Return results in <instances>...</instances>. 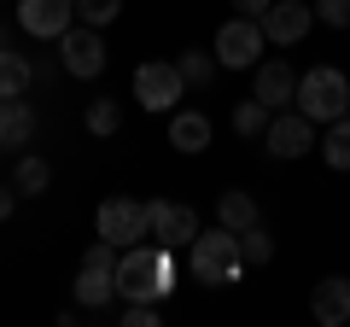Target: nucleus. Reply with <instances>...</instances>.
<instances>
[{"label": "nucleus", "instance_id": "f257e3e1", "mask_svg": "<svg viewBox=\"0 0 350 327\" xmlns=\"http://www.w3.org/2000/svg\"><path fill=\"white\" fill-rule=\"evenodd\" d=\"M175 292V252L170 246H123L117 252V298H152L163 304Z\"/></svg>", "mask_w": 350, "mask_h": 327}, {"label": "nucleus", "instance_id": "f03ea898", "mask_svg": "<svg viewBox=\"0 0 350 327\" xmlns=\"http://www.w3.org/2000/svg\"><path fill=\"white\" fill-rule=\"evenodd\" d=\"M187 269H193L199 287H234L239 280V239H234V228L216 222L211 234L199 228V239L187 246Z\"/></svg>", "mask_w": 350, "mask_h": 327}, {"label": "nucleus", "instance_id": "7ed1b4c3", "mask_svg": "<svg viewBox=\"0 0 350 327\" xmlns=\"http://www.w3.org/2000/svg\"><path fill=\"white\" fill-rule=\"evenodd\" d=\"M292 105H298L310 123H333V117H345V112H350V82H345V70H338V64H315V70H304Z\"/></svg>", "mask_w": 350, "mask_h": 327}, {"label": "nucleus", "instance_id": "20e7f679", "mask_svg": "<svg viewBox=\"0 0 350 327\" xmlns=\"http://www.w3.org/2000/svg\"><path fill=\"white\" fill-rule=\"evenodd\" d=\"M94 228H100V239H111L117 252H123V246H140V239H152V205H140V199H129V193H117V199L100 205Z\"/></svg>", "mask_w": 350, "mask_h": 327}, {"label": "nucleus", "instance_id": "39448f33", "mask_svg": "<svg viewBox=\"0 0 350 327\" xmlns=\"http://www.w3.org/2000/svg\"><path fill=\"white\" fill-rule=\"evenodd\" d=\"M262 47H269V36H262L257 18H228V24L216 29V41H211V53H216L222 70H251V64L262 59Z\"/></svg>", "mask_w": 350, "mask_h": 327}, {"label": "nucleus", "instance_id": "423d86ee", "mask_svg": "<svg viewBox=\"0 0 350 327\" xmlns=\"http://www.w3.org/2000/svg\"><path fill=\"white\" fill-rule=\"evenodd\" d=\"M181 94H187V76H181L175 59H146L135 70V100L146 105V112H175Z\"/></svg>", "mask_w": 350, "mask_h": 327}, {"label": "nucleus", "instance_id": "0eeeda50", "mask_svg": "<svg viewBox=\"0 0 350 327\" xmlns=\"http://www.w3.org/2000/svg\"><path fill=\"white\" fill-rule=\"evenodd\" d=\"M59 64H64V76H76V82H94V76L105 70V41H100V29L94 24H70L59 36Z\"/></svg>", "mask_w": 350, "mask_h": 327}, {"label": "nucleus", "instance_id": "6e6552de", "mask_svg": "<svg viewBox=\"0 0 350 327\" xmlns=\"http://www.w3.org/2000/svg\"><path fill=\"white\" fill-rule=\"evenodd\" d=\"M262 146H269V158L292 164V158H304V152L315 146V123L298 112V105H292V112H275L269 129H262Z\"/></svg>", "mask_w": 350, "mask_h": 327}, {"label": "nucleus", "instance_id": "1a4fd4ad", "mask_svg": "<svg viewBox=\"0 0 350 327\" xmlns=\"http://www.w3.org/2000/svg\"><path fill=\"white\" fill-rule=\"evenodd\" d=\"M18 29L36 41H59L64 29L76 24V0H18Z\"/></svg>", "mask_w": 350, "mask_h": 327}, {"label": "nucleus", "instance_id": "9d476101", "mask_svg": "<svg viewBox=\"0 0 350 327\" xmlns=\"http://www.w3.org/2000/svg\"><path fill=\"white\" fill-rule=\"evenodd\" d=\"M257 24H262V36L275 41V47H298V41L310 36V24H315V6H304V0H275Z\"/></svg>", "mask_w": 350, "mask_h": 327}, {"label": "nucleus", "instance_id": "9b49d317", "mask_svg": "<svg viewBox=\"0 0 350 327\" xmlns=\"http://www.w3.org/2000/svg\"><path fill=\"white\" fill-rule=\"evenodd\" d=\"M152 239L158 246H193L199 239V211L193 205H175V199H152Z\"/></svg>", "mask_w": 350, "mask_h": 327}, {"label": "nucleus", "instance_id": "f8f14e48", "mask_svg": "<svg viewBox=\"0 0 350 327\" xmlns=\"http://www.w3.org/2000/svg\"><path fill=\"white\" fill-rule=\"evenodd\" d=\"M251 94H257L269 112H286L292 105V94H298V70H292L286 59H269V64H251Z\"/></svg>", "mask_w": 350, "mask_h": 327}, {"label": "nucleus", "instance_id": "ddd939ff", "mask_svg": "<svg viewBox=\"0 0 350 327\" xmlns=\"http://www.w3.org/2000/svg\"><path fill=\"white\" fill-rule=\"evenodd\" d=\"M310 315L321 327H345L350 322V275H327V280H315V292H310Z\"/></svg>", "mask_w": 350, "mask_h": 327}, {"label": "nucleus", "instance_id": "4468645a", "mask_svg": "<svg viewBox=\"0 0 350 327\" xmlns=\"http://www.w3.org/2000/svg\"><path fill=\"white\" fill-rule=\"evenodd\" d=\"M36 140V112H29V100L18 94V100H0V152H18Z\"/></svg>", "mask_w": 350, "mask_h": 327}, {"label": "nucleus", "instance_id": "2eb2a0df", "mask_svg": "<svg viewBox=\"0 0 350 327\" xmlns=\"http://www.w3.org/2000/svg\"><path fill=\"white\" fill-rule=\"evenodd\" d=\"M111 298H117V269H94V263L76 269V310H105Z\"/></svg>", "mask_w": 350, "mask_h": 327}, {"label": "nucleus", "instance_id": "dca6fc26", "mask_svg": "<svg viewBox=\"0 0 350 327\" xmlns=\"http://www.w3.org/2000/svg\"><path fill=\"white\" fill-rule=\"evenodd\" d=\"M170 146L187 152V158H199V152L211 146V117L204 112H170Z\"/></svg>", "mask_w": 350, "mask_h": 327}, {"label": "nucleus", "instance_id": "f3484780", "mask_svg": "<svg viewBox=\"0 0 350 327\" xmlns=\"http://www.w3.org/2000/svg\"><path fill=\"white\" fill-rule=\"evenodd\" d=\"M12 187H18V199H41V193L53 187V164L41 158V152H24L18 170H12Z\"/></svg>", "mask_w": 350, "mask_h": 327}, {"label": "nucleus", "instance_id": "a211bd4d", "mask_svg": "<svg viewBox=\"0 0 350 327\" xmlns=\"http://www.w3.org/2000/svg\"><path fill=\"white\" fill-rule=\"evenodd\" d=\"M216 222L222 228H251V222H262L257 216V199H251V193H239V187H228V193H216Z\"/></svg>", "mask_w": 350, "mask_h": 327}, {"label": "nucleus", "instance_id": "6ab92c4d", "mask_svg": "<svg viewBox=\"0 0 350 327\" xmlns=\"http://www.w3.org/2000/svg\"><path fill=\"white\" fill-rule=\"evenodd\" d=\"M29 82H36L29 59H24V53H6V47H0V100H18V94H29Z\"/></svg>", "mask_w": 350, "mask_h": 327}, {"label": "nucleus", "instance_id": "aec40b11", "mask_svg": "<svg viewBox=\"0 0 350 327\" xmlns=\"http://www.w3.org/2000/svg\"><path fill=\"white\" fill-rule=\"evenodd\" d=\"M234 239H239V269H257V263H269V257H275V234H269L262 222L239 228Z\"/></svg>", "mask_w": 350, "mask_h": 327}, {"label": "nucleus", "instance_id": "412c9836", "mask_svg": "<svg viewBox=\"0 0 350 327\" xmlns=\"http://www.w3.org/2000/svg\"><path fill=\"white\" fill-rule=\"evenodd\" d=\"M175 64H181V76H187V88H211L216 82V53H204V47H187V53H175Z\"/></svg>", "mask_w": 350, "mask_h": 327}, {"label": "nucleus", "instance_id": "4be33fe9", "mask_svg": "<svg viewBox=\"0 0 350 327\" xmlns=\"http://www.w3.org/2000/svg\"><path fill=\"white\" fill-rule=\"evenodd\" d=\"M321 158L327 170H350V112L327 123V140H321Z\"/></svg>", "mask_w": 350, "mask_h": 327}, {"label": "nucleus", "instance_id": "5701e85b", "mask_svg": "<svg viewBox=\"0 0 350 327\" xmlns=\"http://www.w3.org/2000/svg\"><path fill=\"white\" fill-rule=\"evenodd\" d=\"M269 117H275V112H269V105H262L257 94H251V100H239V105H234V135H245V140H257L262 129H269Z\"/></svg>", "mask_w": 350, "mask_h": 327}, {"label": "nucleus", "instance_id": "b1692460", "mask_svg": "<svg viewBox=\"0 0 350 327\" xmlns=\"http://www.w3.org/2000/svg\"><path fill=\"white\" fill-rule=\"evenodd\" d=\"M117 129H123V105H117V100H94V105H88V135H117Z\"/></svg>", "mask_w": 350, "mask_h": 327}, {"label": "nucleus", "instance_id": "393cba45", "mask_svg": "<svg viewBox=\"0 0 350 327\" xmlns=\"http://www.w3.org/2000/svg\"><path fill=\"white\" fill-rule=\"evenodd\" d=\"M76 18H82V24H94V29H105V24H117V18H123V0H76Z\"/></svg>", "mask_w": 350, "mask_h": 327}, {"label": "nucleus", "instance_id": "a878e982", "mask_svg": "<svg viewBox=\"0 0 350 327\" xmlns=\"http://www.w3.org/2000/svg\"><path fill=\"white\" fill-rule=\"evenodd\" d=\"M163 322V304L152 298H123V327H158Z\"/></svg>", "mask_w": 350, "mask_h": 327}, {"label": "nucleus", "instance_id": "bb28decb", "mask_svg": "<svg viewBox=\"0 0 350 327\" xmlns=\"http://www.w3.org/2000/svg\"><path fill=\"white\" fill-rule=\"evenodd\" d=\"M315 18L333 29H350V0H315Z\"/></svg>", "mask_w": 350, "mask_h": 327}, {"label": "nucleus", "instance_id": "cd10ccee", "mask_svg": "<svg viewBox=\"0 0 350 327\" xmlns=\"http://www.w3.org/2000/svg\"><path fill=\"white\" fill-rule=\"evenodd\" d=\"M82 263H94V269H117V246H111V239H94Z\"/></svg>", "mask_w": 350, "mask_h": 327}, {"label": "nucleus", "instance_id": "c85d7f7f", "mask_svg": "<svg viewBox=\"0 0 350 327\" xmlns=\"http://www.w3.org/2000/svg\"><path fill=\"white\" fill-rule=\"evenodd\" d=\"M234 6H239V18H262L269 6H275V0H234Z\"/></svg>", "mask_w": 350, "mask_h": 327}, {"label": "nucleus", "instance_id": "c756f323", "mask_svg": "<svg viewBox=\"0 0 350 327\" xmlns=\"http://www.w3.org/2000/svg\"><path fill=\"white\" fill-rule=\"evenodd\" d=\"M18 211V187H12V181H6V187H0V222H6V216H12Z\"/></svg>", "mask_w": 350, "mask_h": 327}, {"label": "nucleus", "instance_id": "7c9ffc66", "mask_svg": "<svg viewBox=\"0 0 350 327\" xmlns=\"http://www.w3.org/2000/svg\"><path fill=\"white\" fill-rule=\"evenodd\" d=\"M0 47H6V29H0Z\"/></svg>", "mask_w": 350, "mask_h": 327}]
</instances>
